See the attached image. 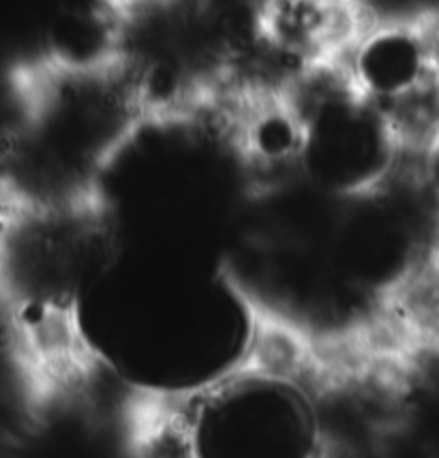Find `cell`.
Listing matches in <instances>:
<instances>
[{
	"instance_id": "obj_3",
	"label": "cell",
	"mask_w": 439,
	"mask_h": 458,
	"mask_svg": "<svg viewBox=\"0 0 439 458\" xmlns=\"http://www.w3.org/2000/svg\"><path fill=\"white\" fill-rule=\"evenodd\" d=\"M337 64L351 89L375 110L392 106L439 73V60L422 20L371 26Z\"/></svg>"
},
{
	"instance_id": "obj_2",
	"label": "cell",
	"mask_w": 439,
	"mask_h": 458,
	"mask_svg": "<svg viewBox=\"0 0 439 458\" xmlns=\"http://www.w3.org/2000/svg\"><path fill=\"white\" fill-rule=\"evenodd\" d=\"M322 430L296 379L243 369L208 390L189 427L191 458H317Z\"/></svg>"
},
{
	"instance_id": "obj_1",
	"label": "cell",
	"mask_w": 439,
	"mask_h": 458,
	"mask_svg": "<svg viewBox=\"0 0 439 458\" xmlns=\"http://www.w3.org/2000/svg\"><path fill=\"white\" fill-rule=\"evenodd\" d=\"M80 343L129 388L206 394L246 369L260 324L245 293L178 261L109 258L75 307Z\"/></svg>"
},
{
	"instance_id": "obj_4",
	"label": "cell",
	"mask_w": 439,
	"mask_h": 458,
	"mask_svg": "<svg viewBox=\"0 0 439 458\" xmlns=\"http://www.w3.org/2000/svg\"><path fill=\"white\" fill-rule=\"evenodd\" d=\"M418 176L420 182L431 193V198L439 204V138L418 159Z\"/></svg>"
}]
</instances>
